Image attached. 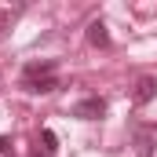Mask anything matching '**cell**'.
I'll use <instances>...</instances> for the list:
<instances>
[{
	"label": "cell",
	"instance_id": "6da1fadb",
	"mask_svg": "<svg viewBox=\"0 0 157 157\" xmlns=\"http://www.w3.org/2000/svg\"><path fill=\"white\" fill-rule=\"evenodd\" d=\"M102 113H106V99H99V95H88V99L73 102V117H80V121H99Z\"/></svg>",
	"mask_w": 157,
	"mask_h": 157
},
{
	"label": "cell",
	"instance_id": "277c9868",
	"mask_svg": "<svg viewBox=\"0 0 157 157\" xmlns=\"http://www.w3.org/2000/svg\"><path fill=\"white\" fill-rule=\"evenodd\" d=\"M55 73H59V62H55V59H33V62H26V66H22V77H55Z\"/></svg>",
	"mask_w": 157,
	"mask_h": 157
},
{
	"label": "cell",
	"instance_id": "52a82bcc",
	"mask_svg": "<svg viewBox=\"0 0 157 157\" xmlns=\"http://www.w3.org/2000/svg\"><path fill=\"white\" fill-rule=\"evenodd\" d=\"M40 143H44V154L55 157V150H59V135H55L51 128H44V132H40Z\"/></svg>",
	"mask_w": 157,
	"mask_h": 157
},
{
	"label": "cell",
	"instance_id": "8992f818",
	"mask_svg": "<svg viewBox=\"0 0 157 157\" xmlns=\"http://www.w3.org/2000/svg\"><path fill=\"white\" fill-rule=\"evenodd\" d=\"M88 44H91V48H110V29H106L102 18H95V22L88 26Z\"/></svg>",
	"mask_w": 157,
	"mask_h": 157
},
{
	"label": "cell",
	"instance_id": "ba28073f",
	"mask_svg": "<svg viewBox=\"0 0 157 157\" xmlns=\"http://www.w3.org/2000/svg\"><path fill=\"white\" fill-rule=\"evenodd\" d=\"M7 146H11V139H7V135H0V154H7Z\"/></svg>",
	"mask_w": 157,
	"mask_h": 157
},
{
	"label": "cell",
	"instance_id": "3957f363",
	"mask_svg": "<svg viewBox=\"0 0 157 157\" xmlns=\"http://www.w3.org/2000/svg\"><path fill=\"white\" fill-rule=\"evenodd\" d=\"M18 88L29 91V95H51V91H59V73L55 77H22Z\"/></svg>",
	"mask_w": 157,
	"mask_h": 157
},
{
	"label": "cell",
	"instance_id": "7a4b0ae2",
	"mask_svg": "<svg viewBox=\"0 0 157 157\" xmlns=\"http://www.w3.org/2000/svg\"><path fill=\"white\" fill-rule=\"evenodd\" d=\"M154 99H157V77H154V73H146V77H139V80H135L132 102H135V106H150Z\"/></svg>",
	"mask_w": 157,
	"mask_h": 157
},
{
	"label": "cell",
	"instance_id": "5b68a950",
	"mask_svg": "<svg viewBox=\"0 0 157 157\" xmlns=\"http://www.w3.org/2000/svg\"><path fill=\"white\" fill-rule=\"evenodd\" d=\"M154 139H157V128H154V124L139 128V132H135V154H139V157H150V150H154Z\"/></svg>",
	"mask_w": 157,
	"mask_h": 157
}]
</instances>
